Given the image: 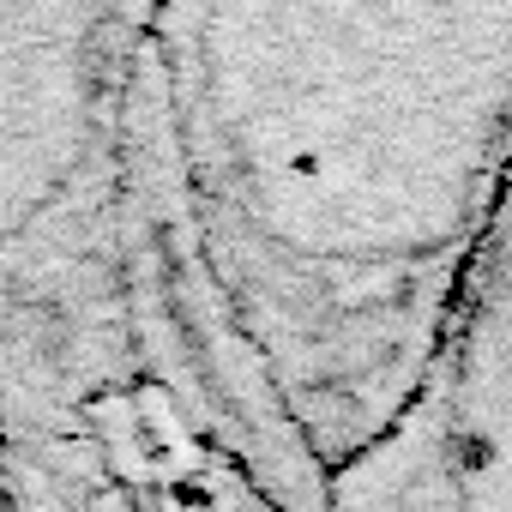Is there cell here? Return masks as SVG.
<instances>
[{"mask_svg": "<svg viewBox=\"0 0 512 512\" xmlns=\"http://www.w3.org/2000/svg\"><path fill=\"white\" fill-rule=\"evenodd\" d=\"M446 476V512H500L512 500V175L464 266L440 356L404 410Z\"/></svg>", "mask_w": 512, "mask_h": 512, "instance_id": "7a4b0ae2", "label": "cell"}, {"mask_svg": "<svg viewBox=\"0 0 512 512\" xmlns=\"http://www.w3.org/2000/svg\"><path fill=\"white\" fill-rule=\"evenodd\" d=\"M235 260L302 386L404 416L512 175V0H187Z\"/></svg>", "mask_w": 512, "mask_h": 512, "instance_id": "6da1fadb", "label": "cell"}]
</instances>
